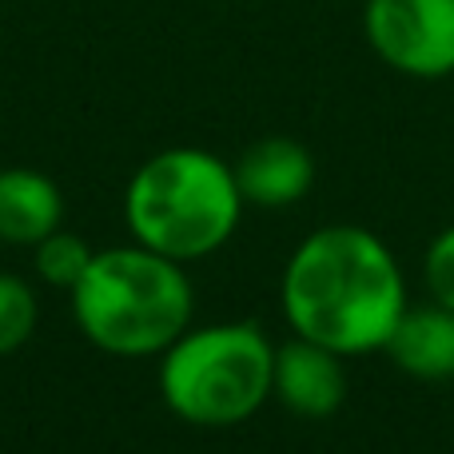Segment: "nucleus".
I'll list each match as a JSON object with an SVG mask.
<instances>
[{"mask_svg":"<svg viewBox=\"0 0 454 454\" xmlns=\"http://www.w3.org/2000/svg\"><path fill=\"white\" fill-rule=\"evenodd\" d=\"M279 299L295 335L347 359L387 347L407 311V283L399 259L375 231L331 223L291 251Z\"/></svg>","mask_w":454,"mask_h":454,"instance_id":"f257e3e1","label":"nucleus"},{"mask_svg":"<svg viewBox=\"0 0 454 454\" xmlns=\"http://www.w3.org/2000/svg\"><path fill=\"white\" fill-rule=\"evenodd\" d=\"M68 295L80 335L120 359L164 355L192 327L196 307L184 263L140 247L136 239L96 251Z\"/></svg>","mask_w":454,"mask_h":454,"instance_id":"f03ea898","label":"nucleus"},{"mask_svg":"<svg viewBox=\"0 0 454 454\" xmlns=\"http://www.w3.org/2000/svg\"><path fill=\"white\" fill-rule=\"evenodd\" d=\"M243 196L235 168L204 148H164L124 188V220L140 247L176 263L220 251L235 235Z\"/></svg>","mask_w":454,"mask_h":454,"instance_id":"7ed1b4c3","label":"nucleus"},{"mask_svg":"<svg viewBox=\"0 0 454 454\" xmlns=\"http://www.w3.org/2000/svg\"><path fill=\"white\" fill-rule=\"evenodd\" d=\"M275 347L255 323L188 327L160 355V395L192 427L247 423L271 399Z\"/></svg>","mask_w":454,"mask_h":454,"instance_id":"20e7f679","label":"nucleus"},{"mask_svg":"<svg viewBox=\"0 0 454 454\" xmlns=\"http://www.w3.org/2000/svg\"><path fill=\"white\" fill-rule=\"evenodd\" d=\"M363 36L387 68L442 80L454 72V0H367Z\"/></svg>","mask_w":454,"mask_h":454,"instance_id":"39448f33","label":"nucleus"},{"mask_svg":"<svg viewBox=\"0 0 454 454\" xmlns=\"http://www.w3.org/2000/svg\"><path fill=\"white\" fill-rule=\"evenodd\" d=\"M271 395L287 411L303 419H327L347 399V371L343 355L323 343L295 335L291 343L275 347V375Z\"/></svg>","mask_w":454,"mask_h":454,"instance_id":"423d86ee","label":"nucleus"},{"mask_svg":"<svg viewBox=\"0 0 454 454\" xmlns=\"http://www.w3.org/2000/svg\"><path fill=\"white\" fill-rule=\"evenodd\" d=\"M235 184H239L243 204L255 207H291L311 192L315 184V160L291 136H267L251 144L235 164Z\"/></svg>","mask_w":454,"mask_h":454,"instance_id":"0eeeda50","label":"nucleus"},{"mask_svg":"<svg viewBox=\"0 0 454 454\" xmlns=\"http://www.w3.org/2000/svg\"><path fill=\"white\" fill-rule=\"evenodd\" d=\"M383 351L403 375L423 383H447L454 379V311L442 303L407 307Z\"/></svg>","mask_w":454,"mask_h":454,"instance_id":"6e6552de","label":"nucleus"},{"mask_svg":"<svg viewBox=\"0 0 454 454\" xmlns=\"http://www.w3.org/2000/svg\"><path fill=\"white\" fill-rule=\"evenodd\" d=\"M60 223L64 196L52 176L36 172V168H4L0 172V243L36 247Z\"/></svg>","mask_w":454,"mask_h":454,"instance_id":"1a4fd4ad","label":"nucleus"},{"mask_svg":"<svg viewBox=\"0 0 454 454\" xmlns=\"http://www.w3.org/2000/svg\"><path fill=\"white\" fill-rule=\"evenodd\" d=\"M32 251H36V275L48 287H64V291L76 287L80 275L88 271V263H92V255H96L76 231H64V227L44 235Z\"/></svg>","mask_w":454,"mask_h":454,"instance_id":"9d476101","label":"nucleus"},{"mask_svg":"<svg viewBox=\"0 0 454 454\" xmlns=\"http://www.w3.org/2000/svg\"><path fill=\"white\" fill-rule=\"evenodd\" d=\"M36 319H40V307L28 279L0 271V355L20 351L32 339V331H36Z\"/></svg>","mask_w":454,"mask_h":454,"instance_id":"9b49d317","label":"nucleus"},{"mask_svg":"<svg viewBox=\"0 0 454 454\" xmlns=\"http://www.w3.org/2000/svg\"><path fill=\"white\" fill-rule=\"evenodd\" d=\"M423 271H427V287H431V299L454 311V227L439 231L427 247L423 259Z\"/></svg>","mask_w":454,"mask_h":454,"instance_id":"f8f14e48","label":"nucleus"}]
</instances>
